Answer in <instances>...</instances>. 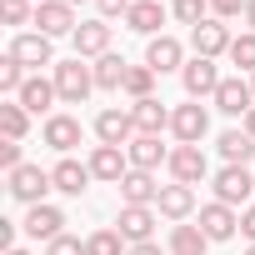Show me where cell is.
<instances>
[{"label": "cell", "instance_id": "cell-1", "mask_svg": "<svg viewBox=\"0 0 255 255\" xmlns=\"http://www.w3.org/2000/svg\"><path fill=\"white\" fill-rule=\"evenodd\" d=\"M50 80H55V95H60L65 105H80V100L95 90V70H90L80 55H75V60H55V75H50Z\"/></svg>", "mask_w": 255, "mask_h": 255}, {"label": "cell", "instance_id": "cell-2", "mask_svg": "<svg viewBox=\"0 0 255 255\" xmlns=\"http://www.w3.org/2000/svg\"><path fill=\"white\" fill-rule=\"evenodd\" d=\"M230 30H225V20H215V15H205L195 30H190V50L200 55V60H215V55H230Z\"/></svg>", "mask_w": 255, "mask_h": 255}, {"label": "cell", "instance_id": "cell-3", "mask_svg": "<svg viewBox=\"0 0 255 255\" xmlns=\"http://www.w3.org/2000/svg\"><path fill=\"white\" fill-rule=\"evenodd\" d=\"M45 190H55L50 170H40V165H20V170H10V195H15V200H25V205H45Z\"/></svg>", "mask_w": 255, "mask_h": 255}, {"label": "cell", "instance_id": "cell-4", "mask_svg": "<svg viewBox=\"0 0 255 255\" xmlns=\"http://www.w3.org/2000/svg\"><path fill=\"white\" fill-rule=\"evenodd\" d=\"M250 195H255V175H250L245 165H225V170L215 175V200H220V205L235 210V205H245Z\"/></svg>", "mask_w": 255, "mask_h": 255}, {"label": "cell", "instance_id": "cell-5", "mask_svg": "<svg viewBox=\"0 0 255 255\" xmlns=\"http://www.w3.org/2000/svg\"><path fill=\"white\" fill-rule=\"evenodd\" d=\"M210 130V115H205V105L200 100H190V105H175V115H170V135L180 140V145H200V135Z\"/></svg>", "mask_w": 255, "mask_h": 255}, {"label": "cell", "instance_id": "cell-6", "mask_svg": "<svg viewBox=\"0 0 255 255\" xmlns=\"http://www.w3.org/2000/svg\"><path fill=\"white\" fill-rule=\"evenodd\" d=\"M10 55L25 65V70H40V65H55V50H50V35H40V30H20L15 40H10Z\"/></svg>", "mask_w": 255, "mask_h": 255}, {"label": "cell", "instance_id": "cell-7", "mask_svg": "<svg viewBox=\"0 0 255 255\" xmlns=\"http://www.w3.org/2000/svg\"><path fill=\"white\" fill-rule=\"evenodd\" d=\"M95 135H100V145H130L135 140V115L130 110H100L95 115Z\"/></svg>", "mask_w": 255, "mask_h": 255}, {"label": "cell", "instance_id": "cell-8", "mask_svg": "<svg viewBox=\"0 0 255 255\" xmlns=\"http://www.w3.org/2000/svg\"><path fill=\"white\" fill-rule=\"evenodd\" d=\"M85 165H90V175H95V180H110V185H120L125 175H130V155H125L120 145H95Z\"/></svg>", "mask_w": 255, "mask_h": 255}, {"label": "cell", "instance_id": "cell-9", "mask_svg": "<svg viewBox=\"0 0 255 255\" xmlns=\"http://www.w3.org/2000/svg\"><path fill=\"white\" fill-rule=\"evenodd\" d=\"M115 230L125 235V245H145V240L155 235V210H150V205H120Z\"/></svg>", "mask_w": 255, "mask_h": 255}, {"label": "cell", "instance_id": "cell-10", "mask_svg": "<svg viewBox=\"0 0 255 255\" xmlns=\"http://www.w3.org/2000/svg\"><path fill=\"white\" fill-rule=\"evenodd\" d=\"M180 80H185V95H190V100H205V95L215 100V90H220V70H215V60H200V55L180 70Z\"/></svg>", "mask_w": 255, "mask_h": 255}, {"label": "cell", "instance_id": "cell-11", "mask_svg": "<svg viewBox=\"0 0 255 255\" xmlns=\"http://www.w3.org/2000/svg\"><path fill=\"white\" fill-rule=\"evenodd\" d=\"M165 165H170L175 185H195V180H205V170H210V165H205V150H200V145H175Z\"/></svg>", "mask_w": 255, "mask_h": 255}, {"label": "cell", "instance_id": "cell-12", "mask_svg": "<svg viewBox=\"0 0 255 255\" xmlns=\"http://www.w3.org/2000/svg\"><path fill=\"white\" fill-rule=\"evenodd\" d=\"M35 25L40 35H75V5H65V0H45V5H35Z\"/></svg>", "mask_w": 255, "mask_h": 255}, {"label": "cell", "instance_id": "cell-13", "mask_svg": "<svg viewBox=\"0 0 255 255\" xmlns=\"http://www.w3.org/2000/svg\"><path fill=\"white\" fill-rule=\"evenodd\" d=\"M75 55L80 60H100V55H110V25L105 20H85V25H75Z\"/></svg>", "mask_w": 255, "mask_h": 255}, {"label": "cell", "instance_id": "cell-14", "mask_svg": "<svg viewBox=\"0 0 255 255\" xmlns=\"http://www.w3.org/2000/svg\"><path fill=\"white\" fill-rule=\"evenodd\" d=\"M215 110H225V115H250V110H255V90H250V80H240V75L220 80V90H215Z\"/></svg>", "mask_w": 255, "mask_h": 255}, {"label": "cell", "instance_id": "cell-15", "mask_svg": "<svg viewBox=\"0 0 255 255\" xmlns=\"http://www.w3.org/2000/svg\"><path fill=\"white\" fill-rule=\"evenodd\" d=\"M125 155H130V170H150V175L170 160V150L160 145V135H135L130 145H125Z\"/></svg>", "mask_w": 255, "mask_h": 255}, {"label": "cell", "instance_id": "cell-16", "mask_svg": "<svg viewBox=\"0 0 255 255\" xmlns=\"http://www.w3.org/2000/svg\"><path fill=\"white\" fill-rule=\"evenodd\" d=\"M180 60H185V45H180L175 35H155V40L145 45V65H150L155 75H165V70H185Z\"/></svg>", "mask_w": 255, "mask_h": 255}, {"label": "cell", "instance_id": "cell-17", "mask_svg": "<svg viewBox=\"0 0 255 255\" xmlns=\"http://www.w3.org/2000/svg\"><path fill=\"white\" fill-rule=\"evenodd\" d=\"M25 235H35V240H60L65 235V210H55V205H30V215H25Z\"/></svg>", "mask_w": 255, "mask_h": 255}, {"label": "cell", "instance_id": "cell-18", "mask_svg": "<svg viewBox=\"0 0 255 255\" xmlns=\"http://www.w3.org/2000/svg\"><path fill=\"white\" fill-rule=\"evenodd\" d=\"M130 115H135V135H160V130H170V115L175 110H165V100H135L130 105Z\"/></svg>", "mask_w": 255, "mask_h": 255}, {"label": "cell", "instance_id": "cell-19", "mask_svg": "<svg viewBox=\"0 0 255 255\" xmlns=\"http://www.w3.org/2000/svg\"><path fill=\"white\" fill-rule=\"evenodd\" d=\"M200 230H205V240H230V235L240 230V215H235L230 205L210 200V205L200 210Z\"/></svg>", "mask_w": 255, "mask_h": 255}, {"label": "cell", "instance_id": "cell-20", "mask_svg": "<svg viewBox=\"0 0 255 255\" xmlns=\"http://www.w3.org/2000/svg\"><path fill=\"white\" fill-rule=\"evenodd\" d=\"M160 190H165V185H155L150 170H130V175L120 180V200H125V205H155Z\"/></svg>", "mask_w": 255, "mask_h": 255}, {"label": "cell", "instance_id": "cell-21", "mask_svg": "<svg viewBox=\"0 0 255 255\" xmlns=\"http://www.w3.org/2000/svg\"><path fill=\"white\" fill-rule=\"evenodd\" d=\"M45 145L60 150V155H70V150L80 145V120H75V115H50V120H45Z\"/></svg>", "mask_w": 255, "mask_h": 255}, {"label": "cell", "instance_id": "cell-22", "mask_svg": "<svg viewBox=\"0 0 255 255\" xmlns=\"http://www.w3.org/2000/svg\"><path fill=\"white\" fill-rule=\"evenodd\" d=\"M125 25H130L135 35H150L155 40V30L165 25V5H160V0H135L130 15H125Z\"/></svg>", "mask_w": 255, "mask_h": 255}, {"label": "cell", "instance_id": "cell-23", "mask_svg": "<svg viewBox=\"0 0 255 255\" xmlns=\"http://www.w3.org/2000/svg\"><path fill=\"white\" fill-rule=\"evenodd\" d=\"M50 180H55V190H60V195H80L95 175H90V165H80V160H70V155H65V160L50 170Z\"/></svg>", "mask_w": 255, "mask_h": 255}, {"label": "cell", "instance_id": "cell-24", "mask_svg": "<svg viewBox=\"0 0 255 255\" xmlns=\"http://www.w3.org/2000/svg\"><path fill=\"white\" fill-rule=\"evenodd\" d=\"M155 210H160L165 220H175V225H180V220L195 210V190H190V185H165V190H160V200H155Z\"/></svg>", "mask_w": 255, "mask_h": 255}, {"label": "cell", "instance_id": "cell-25", "mask_svg": "<svg viewBox=\"0 0 255 255\" xmlns=\"http://www.w3.org/2000/svg\"><path fill=\"white\" fill-rule=\"evenodd\" d=\"M220 155H225V165H250V155H255V135L245 130V125H240V130H225L220 140Z\"/></svg>", "mask_w": 255, "mask_h": 255}, {"label": "cell", "instance_id": "cell-26", "mask_svg": "<svg viewBox=\"0 0 255 255\" xmlns=\"http://www.w3.org/2000/svg\"><path fill=\"white\" fill-rule=\"evenodd\" d=\"M30 115H40V110H50V100H60L55 95V80H45V75H30L25 85H20V95H15Z\"/></svg>", "mask_w": 255, "mask_h": 255}, {"label": "cell", "instance_id": "cell-27", "mask_svg": "<svg viewBox=\"0 0 255 255\" xmlns=\"http://www.w3.org/2000/svg\"><path fill=\"white\" fill-rule=\"evenodd\" d=\"M90 70H95V90H125V75H130V65H125L115 50H110V55H100Z\"/></svg>", "mask_w": 255, "mask_h": 255}, {"label": "cell", "instance_id": "cell-28", "mask_svg": "<svg viewBox=\"0 0 255 255\" xmlns=\"http://www.w3.org/2000/svg\"><path fill=\"white\" fill-rule=\"evenodd\" d=\"M0 130H5V140H25V130H30V110H25L20 100H5V105H0Z\"/></svg>", "mask_w": 255, "mask_h": 255}, {"label": "cell", "instance_id": "cell-29", "mask_svg": "<svg viewBox=\"0 0 255 255\" xmlns=\"http://www.w3.org/2000/svg\"><path fill=\"white\" fill-rule=\"evenodd\" d=\"M205 230L200 225H175L170 230V255H205Z\"/></svg>", "mask_w": 255, "mask_h": 255}, {"label": "cell", "instance_id": "cell-30", "mask_svg": "<svg viewBox=\"0 0 255 255\" xmlns=\"http://www.w3.org/2000/svg\"><path fill=\"white\" fill-rule=\"evenodd\" d=\"M85 255H125V235L105 225V230H95V235L85 240Z\"/></svg>", "mask_w": 255, "mask_h": 255}, {"label": "cell", "instance_id": "cell-31", "mask_svg": "<svg viewBox=\"0 0 255 255\" xmlns=\"http://www.w3.org/2000/svg\"><path fill=\"white\" fill-rule=\"evenodd\" d=\"M150 90H155V70L150 65H130V75H125V95H130V100H150Z\"/></svg>", "mask_w": 255, "mask_h": 255}, {"label": "cell", "instance_id": "cell-32", "mask_svg": "<svg viewBox=\"0 0 255 255\" xmlns=\"http://www.w3.org/2000/svg\"><path fill=\"white\" fill-rule=\"evenodd\" d=\"M0 20L5 25H35V0H0Z\"/></svg>", "mask_w": 255, "mask_h": 255}, {"label": "cell", "instance_id": "cell-33", "mask_svg": "<svg viewBox=\"0 0 255 255\" xmlns=\"http://www.w3.org/2000/svg\"><path fill=\"white\" fill-rule=\"evenodd\" d=\"M205 10H210V0H170V15H175L180 25H190V30L205 20Z\"/></svg>", "mask_w": 255, "mask_h": 255}, {"label": "cell", "instance_id": "cell-34", "mask_svg": "<svg viewBox=\"0 0 255 255\" xmlns=\"http://www.w3.org/2000/svg\"><path fill=\"white\" fill-rule=\"evenodd\" d=\"M30 75H25V65L15 60V55H5V60H0V90H5V95H20V85H25Z\"/></svg>", "mask_w": 255, "mask_h": 255}, {"label": "cell", "instance_id": "cell-35", "mask_svg": "<svg viewBox=\"0 0 255 255\" xmlns=\"http://www.w3.org/2000/svg\"><path fill=\"white\" fill-rule=\"evenodd\" d=\"M230 60L245 70V75H255V30H245V35H235V45H230Z\"/></svg>", "mask_w": 255, "mask_h": 255}, {"label": "cell", "instance_id": "cell-36", "mask_svg": "<svg viewBox=\"0 0 255 255\" xmlns=\"http://www.w3.org/2000/svg\"><path fill=\"white\" fill-rule=\"evenodd\" d=\"M45 255H85V240L60 235V240H50V245H45Z\"/></svg>", "mask_w": 255, "mask_h": 255}, {"label": "cell", "instance_id": "cell-37", "mask_svg": "<svg viewBox=\"0 0 255 255\" xmlns=\"http://www.w3.org/2000/svg\"><path fill=\"white\" fill-rule=\"evenodd\" d=\"M210 15H215V20H230V15H245V0H210Z\"/></svg>", "mask_w": 255, "mask_h": 255}, {"label": "cell", "instance_id": "cell-38", "mask_svg": "<svg viewBox=\"0 0 255 255\" xmlns=\"http://www.w3.org/2000/svg\"><path fill=\"white\" fill-rule=\"evenodd\" d=\"M0 165H5V175L25 165V160H20V140H5V145H0Z\"/></svg>", "mask_w": 255, "mask_h": 255}, {"label": "cell", "instance_id": "cell-39", "mask_svg": "<svg viewBox=\"0 0 255 255\" xmlns=\"http://www.w3.org/2000/svg\"><path fill=\"white\" fill-rule=\"evenodd\" d=\"M95 5H100V20H110V15H130V5H135V0H95Z\"/></svg>", "mask_w": 255, "mask_h": 255}, {"label": "cell", "instance_id": "cell-40", "mask_svg": "<svg viewBox=\"0 0 255 255\" xmlns=\"http://www.w3.org/2000/svg\"><path fill=\"white\" fill-rule=\"evenodd\" d=\"M240 230H245V235H250V245H255V205H250V210H240Z\"/></svg>", "mask_w": 255, "mask_h": 255}, {"label": "cell", "instance_id": "cell-41", "mask_svg": "<svg viewBox=\"0 0 255 255\" xmlns=\"http://www.w3.org/2000/svg\"><path fill=\"white\" fill-rule=\"evenodd\" d=\"M0 245L15 250V225H10V220H0Z\"/></svg>", "mask_w": 255, "mask_h": 255}, {"label": "cell", "instance_id": "cell-42", "mask_svg": "<svg viewBox=\"0 0 255 255\" xmlns=\"http://www.w3.org/2000/svg\"><path fill=\"white\" fill-rule=\"evenodd\" d=\"M125 255H165L155 240H145V245H130V250H125Z\"/></svg>", "mask_w": 255, "mask_h": 255}, {"label": "cell", "instance_id": "cell-43", "mask_svg": "<svg viewBox=\"0 0 255 255\" xmlns=\"http://www.w3.org/2000/svg\"><path fill=\"white\" fill-rule=\"evenodd\" d=\"M245 25L255 30V0H245Z\"/></svg>", "mask_w": 255, "mask_h": 255}, {"label": "cell", "instance_id": "cell-44", "mask_svg": "<svg viewBox=\"0 0 255 255\" xmlns=\"http://www.w3.org/2000/svg\"><path fill=\"white\" fill-rule=\"evenodd\" d=\"M245 130H250V135H255V110H250V115H245Z\"/></svg>", "mask_w": 255, "mask_h": 255}, {"label": "cell", "instance_id": "cell-45", "mask_svg": "<svg viewBox=\"0 0 255 255\" xmlns=\"http://www.w3.org/2000/svg\"><path fill=\"white\" fill-rule=\"evenodd\" d=\"M5 255H30V250H20V245H15V250H5Z\"/></svg>", "mask_w": 255, "mask_h": 255}, {"label": "cell", "instance_id": "cell-46", "mask_svg": "<svg viewBox=\"0 0 255 255\" xmlns=\"http://www.w3.org/2000/svg\"><path fill=\"white\" fill-rule=\"evenodd\" d=\"M250 90H255V75H250Z\"/></svg>", "mask_w": 255, "mask_h": 255}, {"label": "cell", "instance_id": "cell-47", "mask_svg": "<svg viewBox=\"0 0 255 255\" xmlns=\"http://www.w3.org/2000/svg\"><path fill=\"white\" fill-rule=\"evenodd\" d=\"M245 255H255V245H250V250H245Z\"/></svg>", "mask_w": 255, "mask_h": 255}, {"label": "cell", "instance_id": "cell-48", "mask_svg": "<svg viewBox=\"0 0 255 255\" xmlns=\"http://www.w3.org/2000/svg\"><path fill=\"white\" fill-rule=\"evenodd\" d=\"M65 5H75V0H65Z\"/></svg>", "mask_w": 255, "mask_h": 255}]
</instances>
